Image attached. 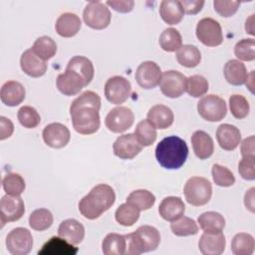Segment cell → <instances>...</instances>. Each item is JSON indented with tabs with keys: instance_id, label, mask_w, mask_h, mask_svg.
I'll return each mask as SVG.
<instances>
[{
	"instance_id": "34",
	"label": "cell",
	"mask_w": 255,
	"mask_h": 255,
	"mask_svg": "<svg viewBox=\"0 0 255 255\" xmlns=\"http://www.w3.org/2000/svg\"><path fill=\"white\" fill-rule=\"evenodd\" d=\"M254 249L255 241L249 233H237L231 241V251L234 255H251Z\"/></svg>"
},
{
	"instance_id": "49",
	"label": "cell",
	"mask_w": 255,
	"mask_h": 255,
	"mask_svg": "<svg viewBox=\"0 0 255 255\" xmlns=\"http://www.w3.org/2000/svg\"><path fill=\"white\" fill-rule=\"evenodd\" d=\"M214 10L221 16V17H231L234 15L239 6V1H224V0H215L213 1Z\"/></svg>"
},
{
	"instance_id": "32",
	"label": "cell",
	"mask_w": 255,
	"mask_h": 255,
	"mask_svg": "<svg viewBox=\"0 0 255 255\" xmlns=\"http://www.w3.org/2000/svg\"><path fill=\"white\" fill-rule=\"evenodd\" d=\"M200 228L204 232L217 233L222 232L225 227V219L223 215L215 211H207L198 216L197 219Z\"/></svg>"
},
{
	"instance_id": "53",
	"label": "cell",
	"mask_w": 255,
	"mask_h": 255,
	"mask_svg": "<svg viewBox=\"0 0 255 255\" xmlns=\"http://www.w3.org/2000/svg\"><path fill=\"white\" fill-rule=\"evenodd\" d=\"M254 141H255L254 135H250V136L243 139V141L241 142V146H240V151H241L242 157L255 156V154H254V150H255Z\"/></svg>"
},
{
	"instance_id": "40",
	"label": "cell",
	"mask_w": 255,
	"mask_h": 255,
	"mask_svg": "<svg viewBox=\"0 0 255 255\" xmlns=\"http://www.w3.org/2000/svg\"><path fill=\"white\" fill-rule=\"evenodd\" d=\"M133 133L143 147L151 145L157 136L155 128L147 120L140 121L136 125Z\"/></svg>"
},
{
	"instance_id": "9",
	"label": "cell",
	"mask_w": 255,
	"mask_h": 255,
	"mask_svg": "<svg viewBox=\"0 0 255 255\" xmlns=\"http://www.w3.org/2000/svg\"><path fill=\"white\" fill-rule=\"evenodd\" d=\"M6 247L12 255H27L33 247L31 232L24 227L12 229L6 237Z\"/></svg>"
},
{
	"instance_id": "35",
	"label": "cell",
	"mask_w": 255,
	"mask_h": 255,
	"mask_svg": "<svg viewBox=\"0 0 255 255\" xmlns=\"http://www.w3.org/2000/svg\"><path fill=\"white\" fill-rule=\"evenodd\" d=\"M139 212L135 206L131 205L130 203H123L121 204L116 212H115V218L116 221L126 227L132 226L139 218Z\"/></svg>"
},
{
	"instance_id": "41",
	"label": "cell",
	"mask_w": 255,
	"mask_h": 255,
	"mask_svg": "<svg viewBox=\"0 0 255 255\" xmlns=\"http://www.w3.org/2000/svg\"><path fill=\"white\" fill-rule=\"evenodd\" d=\"M170 229L175 236L179 237L195 235L198 232L196 222L187 216H181L180 218L172 221L170 224Z\"/></svg>"
},
{
	"instance_id": "21",
	"label": "cell",
	"mask_w": 255,
	"mask_h": 255,
	"mask_svg": "<svg viewBox=\"0 0 255 255\" xmlns=\"http://www.w3.org/2000/svg\"><path fill=\"white\" fill-rule=\"evenodd\" d=\"M185 205L178 196H167L162 199L158 206L159 215L166 221L172 222L184 215Z\"/></svg>"
},
{
	"instance_id": "43",
	"label": "cell",
	"mask_w": 255,
	"mask_h": 255,
	"mask_svg": "<svg viewBox=\"0 0 255 255\" xmlns=\"http://www.w3.org/2000/svg\"><path fill=\"white\" fill-rule=\"evenodd\" d=\"M209 89L208 81L201 75H192L186 81V93L193 98L204 96Z\"/></svg>"
},
{
	"instance_id": "6",
	"label": "cell",
	"mask_w": 255,
	"mask_h": 255,
	"mask_svg": "<svg viewBox=\"0 0 255 255\" xmlns=\"http://www.w3.org/2000/svg\"><path fill=\"white\" fill-rule=\"evenodd\" d=\"M199 116L207 122H219L226 117L227 106L225 101L216 95L202 97L197 103Z\"/></svg>"
},
{
	"instance_id": "33",
	"label": "cell",
	"mask_w": 255,
	"mask_h": 255,
	"mask_svg": "<svg viewBox=\"0 0 255 255\" xmlns=\"http://www.w3.org/2000/svg\"><path fill=\"white\" fill-rule=\"evenodd\" d=\"M176 60L185 68H194L201 61V53L194 45H183L176 52Z\"/></svg>"
},
{
	"instance_id": "52",
	"label": "cell",
	"mask_w": 255,
	"mask_h": 255,
	"mask_svg": "<svg viewBox=\"0 0 255 255\" xmlns=\"http://www.w3.org/2000/svg\"><path fill=\"white\" fill-rule=\"evenodd\" d=\"M13 131H14L13 123L9 119L1 116L0 117V139L4 140L10 137Z\"/></svg>"
},
{
	"instance_id": "7",
	"label": "cell",
	"mask_w": 255,
	"mask_h": 255,
	"mask_svg": "<svg viewBox=\"0 0 255 255\" xmlns=\"http://www.w3.org/2000/svg\"><path fill=\"white\" fill-rule=\"evenodd\" d=\"M112 15L106 4L100 1L89 2L83 12L85 24L95 30L106 29L111 23Z\"/></svg>"
},
{
	"instance_id": "46",
	"label": "cell",
	"mask_w": 255,
	"mask_h": 255,
	"mask_svg": "<svg viewBox=\"0 0 255 255\" xmlns=\"http://www.w3.org/2000/svg\"><path fill=\"white\" fill-rule=\"evenodd\" d=\"M229 109L231 115L238 120L248 116L250 106L247 99L242 95H232L229 98Z\"/></svg>"
},
{
	"instance_id": "51",
	"label": "cell",
	"mask_w": 255,
	"mask_h": 255,
	"mask_svg": "<svg viewBox=\"0 0 255 255\" xmlns=\"http://www.w3.org/2000/svg\"><path fill=\"white\" fill-rule=\"evenodd\" d=\"M180 4L182 6L184 14L194 15L201 11V9L204 5V1H202V0L201 1H199V0H196V1L183 0V1H180Z\"/></svg>"
},
{
	"instance_id": "19",
	"label": "cell",
	"mask_w": 255,
	"mask_h": 255,
	"mask_svg": "<svg viewBox=\"0 0 255 255\" xmlns=\"http://www.w3.org/2000/svg\"><path fill=\"white\" fill-rule=\"evenodd\" d=\"M216 139L219 146L227 151L234 150L241 141V132L238 128L230 124H222L217 128Z\"/></svg>"
},
{
	"instance_id": "45",
	"label": "cell",
	"mask_w": 255,
	"mask_h": 255,
	"mask_svg": "<svg viewBox=\"0 0 255 255\" xmlns=\"http://www.w3.org/2000/svg\"><path fill=\"white\" fill-rule=\"evenodd\" d=\"M211 174L213 181L216 185L221 187H229L234 184L235 176L233 172L225 166H222L218 163L212 165Z\"/></svg>"
},
{
	"instance_id": "22",
	"label": "cell",
	"mask_w": 255,
	"mask_h": 255,
	"mask_svg": "<svg viewBox=\"0 0 255 255\" xmlns=\"http://www.w3.org/2000/svg\"><path fill=\"white\" fill-rule=\"evenodd\" d=\"M26 92L24 86L17 81L4 83L0 90V99L8 107H16L25 100Z\"/></svg>"
},
{
	"instance_id": "4",
	"label": "cell",
	"mask_w": 255,
	"mask_h": 255,
	"mask_svg": "<svg viewBox=\"0 0 255 255\" xmlns=\"http://www.w3.org/2000/svg\"><path fill=\"white\" fill-rule=\"evenodd\" d=\"M125 236L127 238L128 255H139L153 251L160 243L159 231L150 225H141L134 232Z\"/></svg>"
},
{
	"instance_id": "26",
	"label": "cell",
	"mask_w": 255,
	"mask_h": 255,
	"mask_svg": "<svg viewBox=\"0 0 255 255\" xmlns=\"http://www.w3.org/2000/svg\"><path fill=\"white\" fill-rule=\"evenodd\" d=\"M155 128H168L174 121V115L170 108L164 105H155L147 113L146 119Z\"/></svg>"
},
{
	"instance_id": "54",
	"label": "cell",
	"mask_w": 255,
	"mask_h": 255,
	"mask_svg": "<svg viewBox=\"0 0 255 255\" xmlns=\"http://www.w3.org/2000/svg\"><path fill=\"white\" fill-rule=\"evenodd\" d=\"M254 191L255 188L251 187L244 195V204L245 207L251 212L254 213L255 212V200H254Z\"/></svg>"
},
{
	"instance_id": "2",
	"label": "cell",
	"mask_w": 255,
	"mask_h": 255,
	"mask_svg": "<svg viewBox=\"0 0 255 255\" xmlns=\"http://www.w3.org/2000/svg\"><path fill=\"white\" fill-rule=\"evenodd\" d=\"M116 201V194L112 186L101 183L94 186L79 202V211L87 219L99 218L109 210Z\"/></svg>"
},
{
	"instance_id": "25",
	"label": "cell",
	"mask_w": 255,
	"mask_h": 255,
	"mask_svg": "<svg viewBox=\"0 0 255 255\" xmlns=\"http://www.w3.org/2000/svg\"><path fill=\"white\" fill-rule=\"evenodd\" d=\"M82 26L81 19L74 13H64L56 21L55 29L58 35L64 38H71L78 34Z\"/></svg>"
},
{
	"instance_id": "23",
	"label": "cell",
	"mask_w": 255,
	"mask_h": 255,
	"mask_svg": "<svg viewBox=\"0 0 255 255\" xmlns=\"http://www.w3.org/2000/svg\"><path fill=\"white\" fill-rule=\"evenodd\" d=\"M79 251L78 247L62 237H51L38 251V255H75Z\"/></svg>"
},
{
	"instance_id": "5",
	"label": "cell",
	"mask_w": 255,
	"mask_h": 255,
	"mask_svg": "<svg viewBox=\"0 0 255 255\" xmlns=\"http://www.w3.org/2000/svg\"><path fill=\"white\" fill-rule=\"evenodd\" d=\"M186 201L193 206H202L209 202L212 195L210 181L201 176L190 177L183 188Z\"/></svg>"
},
{
	"instance_id": "44",
	"label": "cell",
	"mask_w": 255,
	"mask_h": 255,
	"mask_svg": "<svg viewBox=\"0 0 255 255\" xmlns=\"http://www.w3.org/2000/svg\"><path fill=\"white\" fill-rule=\"evenodd\" d=\"M17 118L19 123L26 128H35L41 123V117L37 110L30 106H24L19 109Z\"/></svg>"
},
{
	"instance_id": "13",
	"label": "cell",
	"mask_w": 255,
	"mask_h": 255,
	"mask_svg": "<svg viewBox=\"0 0 255 255\" xmlns=\"http://www.w3.org/2000/svg\"><path fill=\"white\" fill-rule=\"evenodd\" d=\"M160 67L152 61H144L135 70L134 78L138 86L144 90L154 89L161 80Z\"/></svg>"
},
{
	"instance_id": "29",
	"label": "cell",
	"mask_w": 255,
	"mask_h": 255,
	"mask_svg": "<svg viewBox=\"0 0 255 255\" xmlns=\"http://www.w3.org/2000/svg\"><path fill=\"white\" fill-rule=\"evenodd\" d=\"M223 74L225 80L233 86L244 85L248 78V72L245 65L239 60H229L224 65Z\"/></svg>"
},
{
	"instance_id": "24",
	"label": "cell",
	"mask_w": 255,
	"mask_h": 255,
	"mask_svg": "<svg viewBox=\"0 0 255 255\" xmlns=\"http://www.w3.org/2000/svg\"><path fill=\"white\" fill-rule=\"evenodd\" d=\"M58 235L74 245L80 244L85 237L84 225L74 218L61 222L58 228Z\"/></svg>"
},
{
	"instance_id": "37",
	"label": "cell",
	"mask_w": 255,
	"mask_h": 255,
	"mask_svg": "<svg viewBox=\"0 0 255 255\" xmlns=\"http://www.w3.org/2000/svg\"><path fill=\"white\" fill-rule=\"evenodd\" d=\"M32 50L43 61H48L57 53V44L49 36L39 37L33 44Z\"/></svg>"
},
{
	"instance_id": "1",
	"label": "cell",
	"mask_w": 255,
	"mask_h": 255,
	"mask_svg": "<svg viewBox=\"0 0 255 255\" xmlns=\"http://www.w3.org/2000/svg\"><path fill=\"white\" fill-rule=\"evenodd\" d=\"M101 98L93 91H86L76 98L70 106V116L74 129L81 134H92L101 126Z\"/></svg>"
},
{
	"instance_id": "27",
	"label": "cell",
	"mask_w": 255,
	"mask_h": 255,
	"mask_svg": "<svg viewBox=\"0 0 255 255\" xmlns=\"http://www.w3.org/2000/svg\"><path fill=\"white\" fill-rule=\"evenodd\" d=\"M191 143L193 151L199 159H207L213 154V139L204 130H195L191 135Z\"/></svg>"
},
{
	"instance_id": "12",
	"label": "cell",
	"mask_w": 255,
	"mask_h": 255,
	"mask_svg": "<svg viewBox=\"0 0 255 255\" xmlns=\"http://www.w3.org/2000/svg\"><path fill=\"white\" fill-rule=\"evenodd\" d=\"M187 78L178 71L170 70L162 74L159 83L161 93L170 99L179 98L186 91Z\"/></svg>"
},
{
	"instance_id": "20",
	"label": "cell",
	"mask_w": 255,
	"mask_h": 255,
	"mask_svg": "<svg viewBox=\"0 0 255 255\" xmlns=\"http://www.w3.org/2000/svg\"><path fill=\"white\" fill-rule=\"evenodd\" d=\"M56 85L60 93L69 97L79 94L82 89L86 87L83 79L69 70H65L64 73L57 77Z\"/></svg>"
},
{
	"instance_id": "8",
	"label": "cell",
	"mask_w": 255,
	"mask_h": 255,
	"mask_svg": "<svg viewBox=\"0 0 255 255\" xmlns=\"http://www.w3.org/2000/svg\"><path fill=\"white\" fill-rule=\"evenodd\" d=\"M197 39L207 47H216L222 44L223 34L220 24L209 17L202 18L196 25Z\"/></svg>"
},
{
	"instance_id": "48",
	"label": "cell",
	"mask_w": 255,
	"mask_h": 255,
	"mask_svg": "<svg viewBox=\"0 0 255 255\" xmlns=\"http://www.w3.org/2000/svg\"><path fill=\"white\" fill-rule=\"evenodd\" d=\"M238 172L245 180L255 179V156H245L238 163Z\"/></svg>"
},
{
	"instance_id": "15",
	"label": "cell",
	"mask_w": 255,
	"mask_h": 255,
	"mask_svg": "<svg viewBox=\"0 0 255 255\" xmlns=\"http://www.w3.org/2000/svg\"><path fill=\"white\" fill-rule=\"evenodd\" d=\"M142 147L134 133L120 135L113 144L115 155L121 159H132L142 150Z\"/></svg>"
},
{
	"instance_id": "39",
	"label": "cell",
	"mask_w": 255,
	"mask_h": 255,
	"mask_svg": "<svg viewBox=\"0 0 255 255\" xmlns=\"http://www.w3.org/2000/svg\"><path fill=\"white\" fill-rule=\"evenodd\" d=\"M127 202L143 211L151 208L155 202V196L146 189H137L128 194Z\"/></svg>"
},
{
	"instance_id": "14",
	"label": "cell",
	"mask_w": 255,
	"mask_h": 255,
	"mask_svg": "<svg viewBox=\"0 0 255 255\" xmlns=\"http://www.w3.org/2000/svg\"><path fill=\"white\" fill-rule=\"evenodd\" d=\"M25 213V204L20 196L6 194L0 200L1 227L7 222H14L22 218Z\"/></svg>"
},
{
	"instance_id": "17",
	"label": "cell",
	"mask_w": 255,
	"mask_h": 255,
	"mask_svg": "<svg viewBox=\"0 0 255 255\" xmlns=\"http://www.w3.org/2000/svg\"><path fill=\"white\" fill-rule=\"evenodd\" d=\"M20 66L22 71L32 78H40L47 71V63L39 58L32 48L26 50L20 58Z\"/></svg>"
},
{
	"instance_id": "56",
	"label": "cell",
	"mask_w": 255,
	"mask_h": 255,
	"mask_svg": "<svg viewBox=\"0 0 255 255\" xmlns=\"http://www.w3.org/2000/svg\"><path fill=\"white\" fill-rule=\"evenodd\" d=\"M253 79H254V71H251L250 74H248V78H247V81H246V86L247 88L250 90L251 93H253Z\"/></svg>"
},
{
	"instance_id": "28",
	"label": "cell",
	"mask_w": 255,
	"mask_h": 255,
	"mask_svg": "<svg viewBox=\"0 0 255 255\" xmlns=\"http://www.w3.org/2000/svg\"><path fill=\"white\" fill-rule=\"evenodd\" d=\"M66 70L72 71L79 75L86 86H88L95 75V69L92 61L84 56H75L68 62Z\"/></svg>"
},
{
	"instance_id": "18",
	"label": "cell",
	"mask_w": 255,
	"mask_h": 255,
	"mask_svg": "<svg viewBox=\"0 0 255 255\" xmlns=\"http://www.w3.org/2000/svg\"><path fill=\"white\" fill-rule=\"evenodd\" d=\"M226 239L222 232H203L198 241L199 251L203 255H220L224 252Z\"/></svg>"
},
{
	"instance_id": "3",
	"label": "cell",
	"mask_w": 255,
	"mask_h": 255,
	"mask_svg": "<svg viewBox=\"0 0 255 255\" xmlns=\"http://www.w3.org/2000/svg\"><path fill=\"white\" fill-rule=\"evenodd\" d=\"M188 147L186 142L176 135L162 138L155 147L157 162L165 169H178L186 161Z\"/></svg>"
},
{
	"instance_id": "47",
	"label": "cell",
	"mask_w": 255,
	"mask_h": 255,
	"mask_svg": "<svg viewBox=\"0 0 255 255\" xmlns=\"http://www.w3.org/2000/svg\"><path fill=\"white\" fill-rule=\"evenodd\" d=\"M234 54L240 61L251 62L255 60V41L254 39H242L234 47Z\"/></svg>"
},
{
	"instance_id": "31",
	"label": "cell",
	"mask_w": 255,
	"mask_h": 255,
	"mask_svg": "<svg viewBox=\"0 0 255 255\" xmlns=\"http://www.w3.org/2000/svg\"><path fill=\"white\" fill-rule=\"evenodd\" d=\"M102 250L105 255L127 254V238L118 233H109L102 243Z\"/></svg>"
},
{
	"instance_id": "42",
	"label": "cell",
	"mask_w": 255,
	"mask_h": 255,
	"mask_svg": "<svg viewBox=\"0 0 255 255\" xmlns=\"http://www.w3.org/2000/svg\"><path fill=\"white\" fill-rule=\"evenodd\" d=\"M2 186L6 194L20 196L26 187L24 178L18 173H7L2 179Z\"/></svg>"
},
{
	"instance_id": "55",
	"label": "cell",
	"mask_w": 255,
	"mask_h": 255,
	"mask_svg": "<svg viewBox=\"0 0 255 255\" xmlns=\"http://www.w3.org/2000/svg\"><path fill=\"white\" fill-rule=\"evenodd\" d=\"M254 19V15H251L247 20H246V23H245V30H246V33H249L250 35H255L254 33V28H253V21Z\"/></svg>"
},
{
	"instance_id": "38",
	"label": "cell",
	"mask_w": 255,
	"mask_h": 255,
	"mask_svg": "<svg viewBox=\"0 0 255 255\" xmlns=\"http://www.w3.org/2000/svg\"><path fill=\"white\" fill-rule=\"evenodd\" d=\"M158 43L160 48L165 52H175L182 46V37L178 30L167 28L160 34Z\"/></svg>"
},
{
	"instance_id": "36",
	"label": "cell",
	"mask_w": 255,
	"mask_h": 255,
	"mask_svg": "<svg viewBox=\"0 0 255 255\" xmlns=\"http://www.w3.org/2000/svg\"><path fill=\"white\" fill-rule=\"evenodd\" d=\"M53 221V214L47 208L35 209L29 216V225L36 231L47 230L52 226Z\"/></svg>"
},
{
	"instance_id": "16",
	"label": "cell",
	"mask_w": 255,
	"mask_h": 255,
	"mask_svg": "<svg viewBox=\"0 0 255 255\" xmlns=\"http://www.w3.org/2000/svg\"><path fill=\"white\" fill-rule=\"evenodd\" d=\"M45 143L52 148L65 147L71 138L69 128L61 123L47 125L42 132Z\"/></svg>"
},
{
	"instance_id": "11",
	"label": "cell",
	"mask_w": 255,
	"mask_h": 255,
	"mask_svg": "<svg viewBox=\"0 0 255 255\" xmlns=\"http://www.w3.org/2000/svg\"><path fill=\"white\" fill-rule=\"evenodd\" d=\"M134 122V115L128 107H116L112 109L106 117L105 125L109 130L121 133L128 130Z\"/></svg>"
},
{
	"instance_id": "30",
	"label": "cell",
	"mask_w": 255,
	"mask_h": 255,
	"mask_svg": "<svg viewBox=\"0 0 255 255\" xmlns=\"http://www.w3.org/2000/svg\"><path fill=\"white\" fill-rule=\"evenodd\" d=\"M159 15L161 19L168 25L178 24L184 16V12L180 1L163 0L159 5Z\"/></svg>"
},
{
	"instance_id": "10",
	"label": "cell",
	"mask_w": 255,
	"mask_h": 255,
	"mask_svg": "<svg viewBox=\"0 0 255 255\" xmlns=\"http://www.w3.org/2000/svg\"><path fill=\"white\" fill-rule=\"evenodd\" d=\"M130 94L131 85L128 80L122 76L111 77L105 84V97L111 104H124Z\"/></svg>"
},
{
	"instance_id": "50",
	"label": "cell",
	"mask_w": 255,
	"mask_h": 255,
	"mask_svg": "<svg viewBox=\"0 0 255 255\" xmlns=\"http://www.w3.org/2000/svg\"><path fill=\"white\" fill-rule=\"evenodd\" d=\"M106 5L112 7L115 11L120 13H128L133 9L134 1L132 0H117V1H107Z\"/></svg>"
}]
</instances>
